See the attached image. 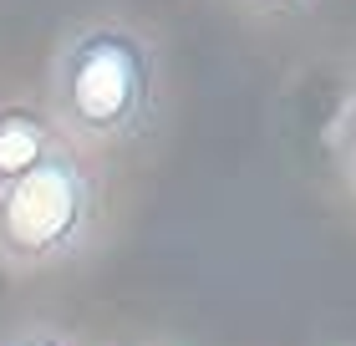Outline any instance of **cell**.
<instances>
[{
    "label": "cell",
    "instance_id": "obj_1",
    "mask_svg": "<svg viewBox=\"0 0 356 346\" xmlns=\"http://www.w3.org/2000/svg\"><path fill=\"white\" fill-rule=\"evenodd\" d=\"M51 112L72 148H122L158 123V56L122 21H87L56 46Z\"/></svg>",
    "mask_w": 356,
    "mask_h": 346
},
{
    "label": "cell",
    "instance_id": "obj_2",
    "mask_svg": "<svg viewBox=\"0 0 356 346\" xmlns=\"http://www.w3.org/2000/svg\"><path fill=\"white\" fill-rule=\"evenodd\" d=\"M97 235V178L61 138L36 168L0 184V270L31 275L67 265Z\"/></svg>",
    "mask_w": 356,
    "mask_h": 346
},
{
    "label": "cell",
    "instance_id": "obj_3",
    "mask_svg": "<svg viewBox=\"0 0 356 346\" xmlns=\"http://www.w3.org/2000/svg\"><path fill=\"white\" fill-rule=\"evenodd\" d=\"M56 143H61V133L36 107H21V102L0 107V184H10L26 168H36Z\"/></svg>",
    "mask_w": 356,
    "mask_h": 346
},
{
    "label": "cell",
    "instance_id": "obj_4",
    "mask_svg": "<svg viewBox=\"0 0 356 346\" xmlns=\"http://www.w3.org/2000/svg\"><path fill=\"white\" fill-rule=\"evenodd\" d=\"M0 346H76V341H72V336H61L56 326H26V331L6 336Z\"/></svg>",
    "mask_w": 356,
    "mask_h": 346
},
{
    "label": "cell",
    "instance_id": "obj_5",
    "mask_svg": "<svg viewBox=\"0 0 356 346\" xmlns=\"http://www.w3.org/2000/svg\"><path fill=\"white\" fill-rule=\"evenodd\" d=\"M245 6L265 10V15H296V10H311L316 0H245Z\"/></svg>",
    "mask_w": 356,
    "mask_h": 346
},
{
    "label": "cell",
    "instance_id": "obj_6",
    "mask_svg": "<svg viewBox=\"0 0 356 346\" xmlns=\"http://www.w3.org/2000/svg\"><path fill=\"white\" fill-rule=\"evenodd\" d=\"M341 173H346V189L356 194V123H351V133L341 143Z\"/></svg>",
    "mask_w": 356,
    "mask_h": 346
}]
</instances>
